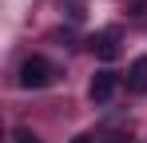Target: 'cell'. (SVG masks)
Masks as SVG:
<instances>
[{"instance_id":"obj_3","label":"cell","mask_w":147,"mask_h":143,"mask_svg":"<svg viewBox=\"0 0 147 143\" xmlns=\"http://www.w3.org/2000/svg\"><path fill=\"white\" fill-rule=\"evenodd\" d=\"M92 52H96L99 60H115V56H119V32H115V28L96 32V36H92Z\"/></svg>"},{"instance_id":"obj_8","label":"cell","mask_w":147,"mask_h":143,"mask_svg":"<svg viewBox=\"0 0 147 143\" xmlns=\"http://www.w3.org/2000/svg\"><path fill=\"white\" fill-rule=\"evenodd\" d=\"M103 143H131L127 135H111V139H103Z\"/></svg>"},{"instance_id":"obj_4","label":"cell","mask_w":147,"mask_h":143,"mask_svg":"<svg viewBox=\"0 0 147 143\" xmlns=\"http://www.w3.org/2000/svg\"><path fill=\"white\" fill-rule=\"evenodd\" d=\"M127 92L131 95H143L147 92V56L131 60V68H127Z\"/></svg>"},{"instance_id":"obj_6","label":"cell","mask_w":147,"mask_h":143,"mask_svg":"<svg viewBox=\"0 0 147 143\" xmlns=\"http://www.w3.org/2000/svg\"><path fill=\"white\" fill-rule=\"evenodd\" d=\"M147 8V0H127V12H143Z\"/></svg>"},{"instance_id":"obj_7","label":"cell","mask_w":147,"mask_h":143,"mask_svg":"<svg viewBox=\"0 0 147 143\" xmlns=\"http://www.w3.org/2000/svg\"><path fill=\"white\" fill-rule=\"evenodd\" d=\"M72 143H96V135H76Z\"/></svg>"},{"instance_id":"obj_5","label":"cell","mask_w":147,"mask_h":143,"mask_svg":"<svg viewBox=\"0 0 147 143\" xmlns=\"http://www.w3.org/2000/svg\"><path fill=\"white\" fill-rule=\"evenodd\" d=\"M8 143H40V135L28 131V127H20V131H12V139H8Z\"/></svg>"},{"instance_id":"obj_2","label":"cell","mask_w":147,"mask_h":143,"mask_svg":"<svg viewBox=\"0 0 147 143\" xmlns=\"http://www.w3.org/2000/svg\"><path fill=\"white\" fill-rule=\"evenodd\" d=\"M115 88H119V76H115V72H96L88 95H92V103H107V99L115 95Z\"/></svg>"},{"instance_id":"obj_1","label":"cell","mask_w":147,"mask_h":143,"mask_svg":"<svg viewBox=\"0 0 147 143\" xmlns=\"http://www.w3.org/2000/svg\"><path fill=\"white\" fill-rule=\"evenodd\" d=\"M52 80H56V68H52V60H44V56H28L24 64H20V88H28V92L48 88Z\"/></svg>"}]
</instances>
